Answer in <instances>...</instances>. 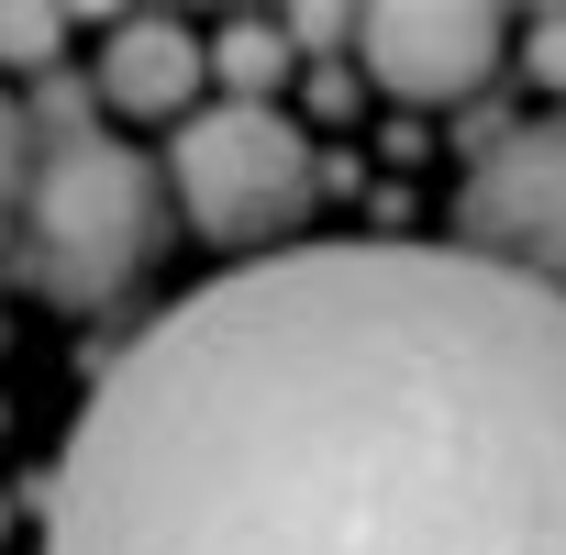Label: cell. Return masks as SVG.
<instances>
[{"label": "cell", "instance_id": "obj_8", "mask_svg": "<svg viewBox=\"0 0 566 555\" xmlns=\"http://www.w3.org/2000/svg\"><path fill=\"white\" fill-rule=\"evenodd\" d=\"M23 189H34V123H23L12 90H0V255H12V233H23Z\"/></svg>", "mask_w": 566, "mask_h": 555}, {"label": "cell", "instance_id": "obj_6", "mask_svg": "<svg viewBox=\"0 0 566 555\" xmlns=\"http://www.w3.org/2000/svg\"><path fill=\"white\" fill-rule=\"evenodd\" d=\"M200 78H211V45L189 23H167V12H123L101 34V56H90L101 112H134V123H178L200 101Z\"/></svg>", "mask_w": 566, "mask_h": 555}, {"label": "cell", "instance_id": "obj_13", "mask_svg": "<svg viewBox=\"0 0 566 555\" xmlns=\"http://www.w3.org/2000/svg\"><path fill=\"white\" fill-rule=\"evenodd\" d=\"M0 533H12V489H0Z\"/></svg>", "mask_w": 566, "mask_h": 555}, {"label": "cell", "instance_id": "obj_9", "mask_svg": "<svg viewBox=\"0 0 566 555\" xmlns=\"http://www.w3.org/2000/svg\"><path fill=\"white\" fill-rule=\"evenodd\" d=\"M56 45H67V12H0V67L56 78Z\"/></svg>", "mask_w": 566, "mask_h": 555}, {"label": "cell", "instance_id": "obj_2", "mask_svg": "<svg viewBox=\"0 0 566 555\" xmlns=\"http://www.w3.org/2000/svg\"><path fill=\"white\" fill-rule=\"evenodd\" d=\"M167 200H178L167 167H145L101 123L34 134V189H23V233H12L23 290L56 312H112L167 244Z\"/></svg>", "mask_w": 566, "mask_h": 555}, {"label": "cell", "instance_id": "obj_10", "mask_svg": "<svg viewBox=\"0 0 566 555\" xmlns=\"http://www.w3.org/2000/svg\"><path fill=\"white\" fill-rule=\"evenodd\" d=\"M522 67H533L544 90H566V12H533V23H522Z\"/></svg>", "mask_w": 566, "mask_h": 555}, {"label": "cell", "instance_id": "obj_14", "mask_svg": "<svg viewBox=\"0 0 566 555\" xmlns=\"http://www.w3.org/2000/svg\"><path fill=\"white\" fill-rule=\"evenodd\" d=\"M0 345H12V323H0Z\"/></svg>", "mask_w": 566, "mask_h": 555}, {"label": "cell", "instance_id": "obj_5", "mask_svg": "<svg viewBox=\"0 0 566 555\" xmlns=\"http://www.w3.org/2000/svg\"><path fill=\"white\" fill-rule=\"evenodd\" d=\"M511 56V23L478 12V0H378L356 23V67L389 90V101H478Z\"/></svg>", "mask_w": 566, "mask_h": 555}, {"label": "cell", "instance_id": "obj_7", "mask_svg": "<svg viewBox=\"0 0 566 555\" xmlns=\"http://www.w3.org/2000/svg\"><path fill=\"white\" fill-rule=\"evenodd\" d=\"M211 78L233 101H266L277 78H290V23H222L211 34Z\"/></svg>", "mask_w": 566, "mask_h": 555}, {"label": "cell", "instance_id": "obj_11", "mask_svg": "<svg viewBox=\"0 0 566 555\" xmlns=\"http://www.w3.org/2000/svg\"><path fill=\"white\" fill-rule=\"evenodd\" d=\"M356 23H367V12H323V0H301V12H290V45L323 56V45H356Z\"/></svg>", "mask_w": 566, "mask_h": 555}, {"label": "cell", "instance_id": "obj_1", "mask_svg": "<svg viewBox=\"0 0 566 555\" xmlns=\"http://www.w3.org/2000/svg\"><path fill=\"white\" fill-rule=\"evenodd\" d=\"M45 555H566V301L467 244H277L123 356Z\"/></svg>", "mask_w": 566, "mask_h": 555}, {"label": "cell", "instance_id": "obj_12", "mask_svg": "<svg viewBox=\"0 0 566 555\" xmlns=\"http://www.w3.org/2000/svg\"><path fill=\"white\" fill-rule=\"evenodd\" d=\"M356 90H367V78H356L345 56H323V67H312V112H356Z\"/></svg>", "mask_w": 566, "mask_h": 555}, {"label": "cell", "instance_id": "obj_3", "mask_svg": "<svg viewBox=\"0 0 566 555\" xmlns=\"http://www.w3.org/2000/svg\"><path fill=\"white\" fill-rule=\"evenodd\" d=\"M167 189L211 244H277L301 233L323 200V156L277 101H211L200 123H178L167 145Z\"/></svg>", "mask_w": 566, "mask_h": 555}, {"label": "cell", "instance_id": "obj_4", "mask_svg": "<svg viewBox=\"0 0 566 555\" xmlns=\"http://www.w3.org/2000/svg\"><path fill=\"white\" fill-rule=\"evenodd\" d=\"M455 233H467V255H489V266L566 301V123H522L511 145H489L467 167Z\"/></svg>", "mask_w": 566, "mask_h": 555}]
</instances>
